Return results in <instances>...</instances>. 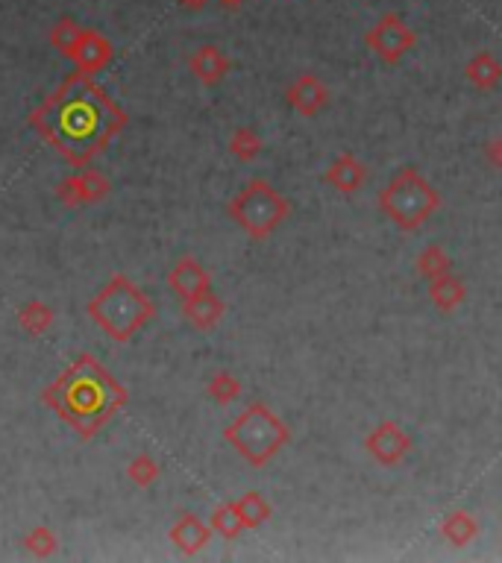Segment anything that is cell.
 Listing matches in <instances>:
<instances>
[{"mask_svg": "<svg viewBox=\"0 0 502 563\" xmlns=\"http://www.w3.org/2000/svg\"><path fill=\"white\" fill-rule=\"evenodd\" d=\"M127 112L94 83L77 71L62 80L53 94L30 112V127L71 165L86 168L127 127Z\"/></svg>", "mask_w": 502, "mask_h": 563, "instance_id": "6da1fadb", "label": "cell"}, {"mask_svg": "<svg viewBox=\"0 0 502 563\" xmlns=\"http://www.w3.org/2000/svg\"><path fill=\"white\" fill-rule=\"evenodd\" d=\"M42 402L80 440H92L130 402V393L94 355L83 352L47 385Z\"/></svg>", "mask_w": 502, "mask_h": 563, "instance_id": "7a4b0ae2", "label": "cell"}, {"mask_svg": "<svg viewBox=\"0 0 502 563\" xmlns=\"http://www.w3.org/2000/svg\"><path fill=\"white\" fill-rule=\"evenodd\" d=\"M86 314L92 317V323L100 326V332L109 341L130 344L138 332L156 317V305L133 279L118 273L100 288V294L94 300H89Z\"/></svg>", "mask_w": 502, "mask_h": 563, "instance_id": "3957f363", "label": "cell"}, {"mask_svg": "<svg viewBox=\"0 0 502 563\" xmlns=\"http://www.w3.org/2000/svg\"><path fill=\"white\" fill-rule=\"evenodd\" d=\"M224 440L250 467H268L291 443V429L265 402H250L224 429Z\"/></svg>", "mask_w": 502, "mask_h": 563, "instance_id": "277c9868", "label": "cell"}, {"mask_svg": "<svg viewBox=\"0 0 502 563\" xmlns=\"http://www.w3.org/2000/svg\"><path fill=\"white\" fill-rule=\"evenodd\" d=\"M376 206L397 229L417 232L438 215L441 194L426 176L409 165V168H400L397 174L391 176V182L379 191Z\"/></svg>", "mask_w": 502, "mask_h": 563, "instance_id": "5b68a950", "label": "cell"}, {"mask_svg": "<svg viewBox=\"0 0 502 563\" xmlns=\"http://www.w3.org/2000/svg\"><path fill=\"white\" fill-rule=\"evenodd\" d=\"M227 212L253 241H265L288 220L291 203L276 191L268 179H250L229 200Z\"/></svg>", "mask_w": 502, "mask_h": 563, "instance_id": "8992f818", "label": "cell"}, {"mask_svg": "<svg viewBox=\"0 0 502 563\" xmlns=\"http://www.w3.org/2000/svg\"><path fill=\"white\" fill-rule=\"evenodd\" d=\"M365 47L382 65H400L417 47V33L397 12H388L365 33Z\"/></svg>", "mask_w": 502, "mask_h": 563, "instance_id": "52a82bcc", "label": "cell"}, {"mask_svg": "<svg viewBox=\"0 0 502 563\" xmlns=\"http://www.w3.org/2000/svg\"><path fill=\"white\" fill-rule=\"evenodd\" d=\"M362 446H365V452L379 467H400L409 458L414 440H411V434L400 423L385 420V423H376L365 434Z\"/></svg>", "mask_w": 502, "mask_h": 563, "instance_id": "ba28073f", "label": "cell"}, {"mask_svg": "<svg viewBox=\"0 0 502 563\" xmlns=\"http://www.w3.org/2000/svg\"><path fill=\"white\" fill-rule=\"evenodd\" d=\"M109 179L94 171V168H83L80 174L68 176L59 182L56 194H59V203L68 206V209H80V206H94L100 203L106 194H109Z\"/></svg>", "mask_w": 502, "mask_h": 563, "instance_id": "9c48e42d", "label": "cell"}, {"mask_svg": "<svg viewBox=\"0 0 502 563\" xmlns=\"http://www.w3.org/2000/svg\"><path fill=\"white\" fill-rule=\"evenodd\" d=\"M329 88L326 83L315 77V74H300L288 91H285V103H288V109H294L300 118H315L320 115L326 106H329Z\"/></svg>", "mask_w": 502, "mask_h": 563, "instance_id": "30bf717a", "label": "cell"}, {"mask_svg": "<svg viewBox=\"0 0 502 563\" xmlns=\"http://www.w3.org/2000/svg\"><path fill=\"white\" fill-rule=\"evenodd\" d=\"M168 288L180 297V303H185V300H194V297L212 291V276H209V270L200 261L185 256L168 273Z\"/></svg>", "mask_w": 502, "mask_h": 563, "instance_id": "8fae6325", "label": "cell"}, {"mask_svg": "<svg viewBox=\"0 0 502 563\" xmlns=\"http://www.w3.org/2000/svg\"><path fill=\"white\" fill-rule=\"evenodd\" d=\"M229 68H232L229 56L221 47H215V44H203V47H197V50L188 56V71L194 74V80H197L200 86L212 88L218 86V83H224Z\"/></svg>", "mask_w": 502, "mask_h": 563, "instance_id": "7c38bea8", "label": "cell"}, {"mask_svg": "<svg viewBox=\"0 0 502 563\" xmlns=\"http://www.w3.org/2000/svg\"><path fill=\"white\" fill-rule=\"evenodd\" d=\"M68 59L77 65V71L94 77V74H100L112 62V44H109V39H103L97 30H83L80 42L71 50Z\"/></svg>", "mask_w": 502, "mask_h": 563, "instance_id": "4fadbf2b", "label": "cell"}, {"mask_svg": "<svg viewBox=\"0 0 502 563\" xmlns=\"http://www.w3.org/2000/svg\"><path fill=\"white\" fill-rule=\"evenodd\" d=\"M212 534H215L212 525L203 522L200 517H194V514H183L180 520L171 525V531H168L171 543L177 546V552H183L185 558L200 555L212 543Z\"/></svg>", "mask_w": 502, "mask_h": 563, "instance_id": "5bb4252c", "label": "cell"}, {"mask_svg": "<svg viewBox=\"0 0 502 563\" xmlns=\"http://www.w3.org/2000/svg\"><path fill=\"white\" fill-rule=\"evenodd\" d=\"M323 182L338 191V194H356L367 182V168L362 159H356L353 153H341L338 159H332V165L326 168Z\"/></svg>", "mask_w": 502, "mask_h": 563, "instance_id": "9a60e30c", "label": "cell"}, {"mask_svg": "<svg viewBox=\"0 0 502 563\" xmlns=\"http://www.w3.org/2000/svg\"><path fill=\"white\" fill-rule=\"evenodd\" d=\"M224 311H227V305L215 291H206V294L183 303V317L197 332H212L224 320Z\"/></svg>", "mask_w": 502, "mask_h": 563, "instance_id": "2e32d148", "label": "cell"}, {"mask_svg": "<svg viewBox=\"0 0 502 563\" xmlns=\"http://www.w3.org/2000/svg\"><path fill=\"white\" fill-rule=\"evenodd\" d=\"M479 531H482V525L476 520V514H470V511H450L444 520L438 522V534H441V540L444 543H450V546H456V549H464V546H470L476 537H479Z\"/></svg>", "mask_w": 502, "mask_h": 563, "instance_id": "e0dca14e", "label": "cell"}, {"mask_svg": "<svg viewBox=\"0 0 502 563\" xmlns=\"http://www.w3.org/2000/svg\"><path fill=\"white\" fill-rule=\"evenodd\" d=\"M464 77H467L470 86L479 88V91H494L502 83V62L491 50H479L464 65Z\"/></svg>", "mask_w": 502, "mask_h": 563, "instance_id": "ac0fdd59", "label": "cell"}, {"mask_svg": "<svg viewBox=\"0 0 502 563\" xmlns=\"http://www.w3.org/2000/svg\"><path fill=\"white\" fill-rule=\"evenodd\" d=\"M429 300L438 311L444 314H453L461 305L467 303V285L464 279H458L456 273H447V276H438L429 282Z\"/></svg>", "mask_w": 502, "mask_h": 563, "instance_id": "d6986e66", "label": "cell"}, {"mask_svg": "<svg viewBox=\"0 0 502 563\" xmlns=\"http://www.w3.org/2000/svg\"><path fill=\"white\" fill-rule=\"evenodd\" d=\"M232 505H235V514H238V520H241V525H244V531L262 528L265 522L271 520V514H274L271 502H268L262 493H256V490H250V493L238 496Z\"/></svg>", "mask_w": 502, "mask_h": 563, "instance_id": "ffe728a7", "label": "cell"}, {"mask_svg": "<svg viewBox=\"0 0 502 563\" xmlns=\"http://www.w3.org/2000/svg\"><path fill=\"white\" fill-rule=\"evenodd\" d=\"M15 320H18V326H21L24 332H30L33 338H39V335L50 332V326H53L56 314H53V308H50L47 303L30 300V303H24L21 308H18Z\"/></svg>", "mask_w": 502, "mask_h": 563, "instance_id": "44dd1931", "label": "cell"}, {"mask_svg": "<svg viewBox=\"0 0 502 563\" xmlns=\"http://www.w3.org/2000/svg\"><path fill=\"white\" fill-rule=\"evenodd\" d=\"M414 267H417V273H420L426 282H432V279H438V276L453 273V259H450V253H447L444 247H438V244H426V247L417 253Z\"/></svg>", "mask_w": 502, "mask_h": 563, "instance_id": "7402d4cb", "label": "cell"}, {"mask_svg": "<svg viewBox=\"0 0 502 563\" xmlns=\"http://www.w3.org/2000/svg\"><path fill=\"white\" fill-rule=\"evenodd\" d=\"M227 147H229V153H232L238 162L250 165V162H256V159L262 156L265 141H262V135H259L256 130H250V127H238V130L229 135Z\"/></svg>", "mask_w": 502, "mask_h": 563, "instance_id": "603a6c76", "label": "cell"}, {"mask_svg": "<svg viewBox=\"0 0 502 563\" xmlns=\"http://www.w3.org/2000/svg\"><path fill=\"white\" fill-rule=\"evenodd\" d=\"M206 393H209V399H212V402H218V405H229V402H238V399H241L244 388H241V382H238L232 373H227V370H218V373L209 379Z\"/></svg>", "mask_w": 502, "mask_h": 563, "instance_id": "cb8c5ba5", "label": "cell"}, {"mask_svg": "<svg viewBox=\"0 0 502 563\" xmlns=\"http://www.w3.org/2000/svg\"><path fill=\"white\" fill-rule=\"evenodd\" d=\"M80 36H83V27L77 24V21H71V18H62V21H56L53 27H50V44L68 59L71 56V50L77 47V42H80Z\"/></svg>", "mask_w": 502, "mask_h": 563, "instance_id": "d4e9b609", "label": "cell"}, {"mask_svg": "<svg viewBox=\"0 0 502 563\" xmlns=\"http://www.w3.org/2000/svg\"><path fill=\"white\" fill-rule=\"evenodd\" d=\"M21 543H24V549H27L33 558H50V555H56V549H59V540H56V534H53L47 525L30 528Z\"/></svg>", "mask_w": 502, "mask_h": 563, "instance_id": "484cf974", "label": "cell"}, {"mask_svg": "<svg viewBox=\"0 0 502 563\" xmlns=\"http://www.w3.org/2000/svg\"><path fill=\"white\" fill-rule=\"evenodd\" d=\"M209 525H212V531H215V534H221L224 540H235V537H241V534H244V525H241V520H238V514H235V505H232V502L218 505V508L212 511V517H209Z\"/></svg>", "mask_w": 502, "mask_h": 563, "instance_id": "4316f807", "label": "cell"}, {"mask_svg": "<svg viewBox=\"0 0 502 563\" xmlns=\"http://www.w3.org/2000/svg\"><path fill=\"white\" fill-rule=\"evenodd\" d=\"M159 476H162V467H159V461L150 458V455H136V458L127 464V478H130L136 487H150V484H156V478Z\"/></svg>", "mask_w": 502, "mask_h": 563, "instance_id": "83f0119b", "label": "cell"}, {"mask_svg": "<svg viewBox=\"0 0 502 563\" xmlns=\"http://www.w3.org/2000/svg\"><path fill=\"white\" fill-rule=\"evenodd\" d=\"M482 156H485V162H488L491 171H502V135L491 138V141L485 144Z\"/></svg>", "mask_w": 502, "mask_h": 563, "instance_id": "f1b7e54d", "label": "cell"}, {"mask_svg": "<svg viewBox=\"0 0 502 563\" xmlns=\"http://www.w3.org/2000/svg\"><path fill=\"white\" fill-rule=\"evenodd\" d=\"M177 3H180L183 9H203L209 0H177Z\"/></svg>", "mask_w": 502, "mask_h": 563, "instance_id": "f546056e", "label": "cell"}, {"mask_svg": "<svg viewBox=\"0 0 502 563\" xmlns=\"http://www.w3.org/2000/svg\"><path fill=\"white\" fill-rule=\"evenodd\" d=\"M244 3H247V0H221V6H224V9H241Z\"/></svg>", "mask_w": 502, "mask_h": 563, "instance_id": "4dcf8cb0", "label": "cell"}]
</instances>
